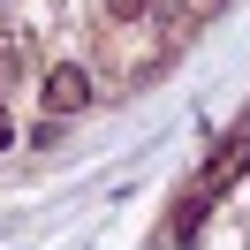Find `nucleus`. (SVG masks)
Masks as SVG:
<instances>
[{"instance_id":"2","label":"nucleus","mask_w":250,"mask_h":250,"mask_svg":"<svg viewBox=\"0 0 250 250\" xmlns=\"http://www.w3.org/2000/svg\"><path fill=\"white\" fill-rule=\"evenodd\" d=\"M83 106H91V68L83 61H53L46 83H38V114H46V122H68V114H83Z\"/></svg>"},{"instance_id":"1","label":"nucleus","mask_w":250,"mask_h":250,"mask_svg":"<svg viewBox=\"0 0 250 250\" xmlns=\"http://www.w3.org/2000/svg\"><path fill=\"white\" fill-rule=\"evenodd\" d=\"M243 167H250V129H243V137H228V144H220V152H212V167L197 174V189H189V197L174 205V235H182L189 220H205V212H212V205H220V197L235 189V174H243Z\"/></svg>"},{"instance_id":"3","label":"nucleus","mask_w":250,"mask_h":250,"mask_svg":"<svg viewBox=\"0 0 250 250\" xmlns=\"http://www.w3.org/2000/svg\"><path fill=\"white\" fill-rule=\"evenodd\" d=\"M159 0H106V23H152Z\"/></svg>"}]
</instances>
